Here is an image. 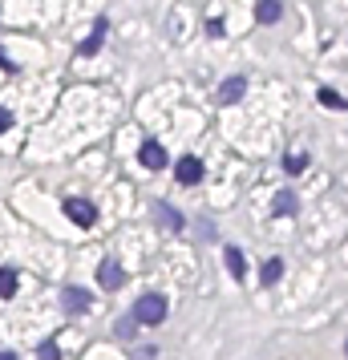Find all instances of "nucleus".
Returning a JSON list of instances; mask_svg holds the SVG:
<instances>
[{"label": "nucleus", "mask_w": 348, "mask_h": 360, "mask_svg": "<svg viewBox=\"0 0 348 360\" xmlns=\"http://www.w3.org/2000/svg\"><path fill=\"white\" fill-rule=\"evenodd\" d=\"M166 308H170V304H166L163 291H146L138 304H134L130 320H134V324H142V328H158V324L166 320Z\"/></svg>", "instance_id": "f257e3e1"}, {"label": "nucleus", "mask_w": 348, "mask_h": 360, "mask_svg": "<svg viewBox=\"0 0 348 360\" xmlns=\"http://www.w3.org/2000/svg\"><path fill=\"white\" fill-rule=\"evenodd\" d=\"M174 178H179L183 187H199V182H203V162H199L194 154H183V158L174 162Z\"/></svg>", "instance_id": "f03ea898"}, {"label": "nucleus", "mask_w": 348, "mask_h": 360, "mask_svg": "<svg viewBox=\"0 0 348 360\" xmlns=\"http://www.w3.org/2000/svg\"><path fill=\"white\" fill-rule=\"evenodd\" d=\"M138 162L146 170H163L170 158H166V150H163V142H154V138H146V142L138 146Z\"/></svg>", "instance_id": "7ed1b4c3"}, {"label": "nucleus", "mask_w": 348, "mask_h": 360, "mask_svg": "<svg viewBox=\"0 0 348 360\" xmlns=\"http://www.w3.org/2000/svg\"><path fill=\"white\" fill-rule=\"evenodd\" d=\"M65 215H69L77 227H93V218H97V207H93L90 198H69V203H65Z\"/></svg>", "instance_id": "20e7f679"}, {"label": "nucleus", "mask_w": 348, "mask_h": 360, "mask_svg": "<svg viewBox=\"0 0 348 360\" xmlns=\"http://www.w3.org/2000/svg\"><path fill=\"white\" fill-rule=\"evenodd\" d=\"M97 284H101V288H122V284H126V267L117 264V259H106V264L97 267Z\"/></svg>", "instance_id": "39448f33"}, {"label": "nucleus", "mask_w": 348, "mask_h": 360, "mask_svg": "<svg viewBox=\"0 0 348 360\" xmlns=\"http://www.w3.org/2000/svg\"><path fill=\"white\" fill-rule=\"evenodd\" d=\"M150 215L158 218V227H166V231H183V215H179L170 203H154V207H150Z\"/></svg>", "instance_id": "423d86ee"}, {"label": "nucleus", "mask_w": 348, "mask_h": 360, "mask_svg": "<svg viewBox=\"0 0 348 360\" xmlns=\"http://www.w3.org/2000/svg\"><path fill=\"white\" fill-rule=\"evenodd\" d=\"M61 308H65L69 316L90 312V291H85V288H65V295H61Z\"/></svg>", "instance_id": "0eeeda50"}, {"label": "nucleus", "mask_w": 348, "mask_h": 360, "mask_svg": "<svg viewBox=\"0 0 348 360\" xmlns=\"http://www.w3.org/2000/svg\"><path fill=\"white\" fill-rule=\"evenodd\" d=\"M243 94H247V81H243L239 73H235V77H227V81L219 85V101H223V105H235Z\"/></svg>", "instance_id": "6e6552de"}, {"label": "nucleus", "mask_w": 348, "mask_h": 360, "mask_svg": "<svg viewBox=\"0 0 348 360\" xmlns=\"http://www.w3.org/2000/svg\"><path fill=\"white\" fill-rule=\"evenodd\" d=\"M279 17H283V4H279V0H259L256 4V21L259 24H276Z\"/></svg>", "instance_id": "1a4fd4ad"}, {"label": "nucleus", "mask_w": 348, "mask_h": 360, "mask_svg": "<svg viewBox=\"0 0 348 360\" xmlns=\"http://www.w3.org/2000/svg\"><path fill=\"white\" fill-rule=\"evenodd\" d=\"M296 207H300V198H296V194H292V191H279L276 203H272V215H276V218L296 215Z\"/></svg>", "instance_id": "9d476101"}, {"label": "nucleus", "mask_w": 348, "mask_h": 360, "mask_svg": "<svg viewBox=\"0 0 348 360\" xmlns=\"http://www.w3.org/2000/svg\"><path fill=\"white\" fill-rule=\"evenodd\" d=\"M223 259H227V271H231L235 280H243V275H247V259H243V251H239V247H223Z\"/></svg>", "instance_id": "9b49d317"}, {"label": "nucleus", "mask_w": 348, "mask_h": 360, "mask_svg": "<svg viewBox=\"0 0 348 360\" xmlns=\"http://www.w3.org/2000/svg\"><path fill=\"white\" fill-rule=\"evenodd\" d=\"M101 37H106V21L93 24V33L85 37V41H81V45H77V53H81V57H93V53L101 49Z\"/></svg>", "instance_id": "f8f14e48"}, {"label": "nucleus", "mask_w": 348, "mask_h": 360, "mask_svg": "<svg viewBox=\"0 0 348 360\" xmlns=\"http://www.w3.org/2000/svg\"><path fill=\"white\" fill-rule=\"evenodd\" d=\"M17 288H21V275L13 267H0V300H13Z\"/></svg>", "instance_id": "ddd939ff"}, {"label": "nucleus", "mask_w": 348, "mask_h": 360, "mask_svg": "<svg viewBox=\"0 0 348 360\" xmlns=\"http://www.w3.org/2000/svg\"><path fill=\"white\" fill-rule=\"evenodd\" d=\"M279 275H283V264H279V259H267V264L259 267V280H263V284H267V288H272V284H276Z\"/></svg>", "instance_id": "4468645a"}, {"label": "nucleus", "mask_w": 348, "mask_h": 360, "mask_svg": "<svg viewBox=\"0 0 348 360\" xmlns=\"http://www.w3.org/2000/svg\"><path fill=\"white\" fill-rule=\"evenodd\" d=\"M320 105H324V110H348V101L336 94V89H320Z\"/></svg>", "instance_id": "2eb2a0df"}, {"label": "nucleus", "mask_w": 348, "mask_h": 360, "mask_svg": "<svg viewBox=\"0 0 348 360\" xmlns=\"http://www.w3.org/2000/svg\"><path fill=\"white\" fill-rule=\"evenodd\" d=\"M304 166H308V154H288V158H283V170H288V174H304Z\"/></svg>", "instance_id": "dca6fc26"}, {"label": "nucleus", "mask_w": 348, "mask_h": 360, "mask_svg": "<svg viewBox=\"0 0 348 360\" xmlns=\"http://www.w3.org/2000/svg\"><path fill=\"white\" fill-rule=\"evenodd\" d=\"M37 360H61V348H57V340H45V344L37 348Z\"/></svg>", "instance_id": "f3484780"}, {"label": "nucleus", "mask_w": 348, "mask_h": 360, "mask_svg": "<svg viewBox=\"0 0 348 360\" xmlns=\"http://www.w3.org/2000/svg\"><path fill=\"white\" fill-rule=\"evenodd\" d=\"M207 37H227V33H223V21H219V17H210V21H207Z\"/></svg>", "instance_id": "a211bd4d"}, {"label": "nucleus", "mask_w": 348, "mask_h": 360, "mask_svg": "<svg viewBox=\"0 0 348 360\" xmlns=\"http://www.w3.org/2000/svg\"><path fill=\"white\" fill-rule=\"evenodd\" d=\"M4 130H13V110L0 105V134H4Z\"/></svg>", "instance_id": "6ab92c4d"}, {"label": "nucleus", "mask_w": 348, "mask_h": 360, "mask_svg": "<svg viewBox=\"0 0 348 360\" xmlns=\"http://www.w3.org/2000/svg\"><path fill=\"white\" fill-rule=\"evenodd\" d=\"M154 357H158V348H142L138 352V360H154Z\"/></svg>", "instance_id": "aec40b11"}, {"label": "nucleus", "mask_w": 348, "mask_h": 360, "mask_svg": "<svg viewBox=\"0 0 348 360\" xmlns=\"http://www.w3.org/2000/svg\"><path fill=\"white\" fill-rule=\"evenodd\" d=\"M0 69H4V73L13 69V61H8V53H4V49H0Z\"/></svg>", "instance_id": "412c9836"}, {"label": "nucleus", "mask_w": 348, "mask_h": 360, "mask_svg": "<svg viewBox=\"0 0 348 360\" xmlns=\"http://www.w3.org/2000/svg\"><path fill=\"white\" fill-rule=\"evenodd\" d=\"M0 360H21L17 352H0Z\"/></svg>", "instance_id": "4be33fe9"}, {"label": "nucleus", "mask_w": 348, "mask_h": 360, "mask_svg": "<svg viewBox=\"0 0 348 360\" xmlns=\"http://www.w3.org/2000/svg\"><path fill=\"white\" fill-rule=\"evenodd\" d=\"M345 357H348V344H345Z\"/></svg>", "instance_id": "5701e85b"}]
</instances>
